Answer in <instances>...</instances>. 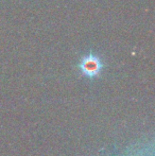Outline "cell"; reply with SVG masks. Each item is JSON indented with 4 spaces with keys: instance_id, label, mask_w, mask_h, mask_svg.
Returning a JSON list of instances; mask_svg holds the SVG:
<instances>
[{
    "instance_id": "1",
    "label": "cell",
    "mask_w": 155,
    "mask_h": 156,
    "mask_svg": "<svg viewBox=\"0 0 155 156\" xmlns=\"http://www.w3.org/2000/svg\"><path fill=\"white\" fill-rule=\"evenodd\" d=\"M80 69L84 76L88 78H95L99 76L100 71L102 69V63L97 56L90 55L85 56L80 63Z\"/></svg>"
}]
</instances>
